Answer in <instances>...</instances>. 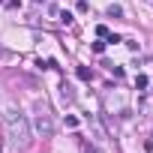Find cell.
I'll return each mask as SVG.
<instances>
[{
  "mask_svg": "<svg viewBox=\"0 0 153 153\" xmlns=\"http://www.w3.org/2000/svg\"><path fill=\"white\" fill-rule=\"evenodd\" d=\"M6 138H9V144H12L15 150H24V147L30 144V123H27V117H24L21 111H15V108L6 111Z\"/></svg>",
  "mask_w": 153,
  "mask_h": 153,
  "instance_id": "6da1fadb",
  "label": "cell"
},
{
  "mask_svg": "<svg viewBox=\"0 0 153 153\" xmlns=\"http://www.w3.org/2000/svg\"><path fill=\"white\" fill-rule=\"evenodd\" d=\"M33 129H36V135H39V138H51V135H54V120H51V114H48V108H45V105L36 111Z\"/></svg>",
  "mask_w": 153,
  "mask_h": 153,
  "instance_id": "7a4b0ae2",
  "label": "cell"
},
{
  "mask_svg": "<svg viewBox=\"0 0 153 153\" xmlns=\"http://www.w3.org/2000/svg\"><path fill=\"white\" fill-rule=\"evenodd\" d=\"M60 96H63V102H75V90H72V84H63Z\"/></svg>",
  "mask_w": 153,
  "mask_h": 153,
  "instance_id": "3957f363",
  "label": "cell"
},
{
  "mask_svg": "<svg viewBox=\"0 0 153 153\" xmlns=\"http://www.w3.org/2000/svg\"><path fill=\"white\" fill-rule=\"evenodd\" d=\"M150 87V78H147V75H138V78H135V90H147Z\"/></svg>",
  "mask_w": 153,
  "mask_h": 153,
  "instance_id": "277c9868",
  "label": "cell"
},
{
  "mask_svg": "<svg viewBox=\"0 0 153 153\" xmlns=\"http://www.w3.org/2000/svg\"><path fill=\"white\" fill-rule=\"evenodd\" d=\"M78 78H81V81H90V78H93V72H90L87 66H78Z\"/></svg>",
  "mask_w": 153,
  "mask_h": 153,
  "instance_id": "5b68a950",
  "label": "cell"
},
{
  "mask_svg": "<svg viewBox=\"0 0 153 153\" xmlns=\"http://www.w3.org/2000/svg\"><path fill=\"white\" fill-rule=\"evenodd\" d=\"M108 15H111V18H120V15H123V9H120L117 3H111V6H108Z\"/></svg>",
  "mask_w": 153,
  "mask_h": 153,
  "instance_id": "8992f818",
  "label": "cell"
},
{
  "mask_svg": "<svg viewBox=\"0 0 153 153\" xmlns=\"http://www.w3.org/2000/svg\"><path fill=\"white\" fill-rule=\"evenodd\" d=\"M108 33H111V30H108V27H105V24H96V36H99V39H105V36H108Z\"/></svg>",
  "mask_w": 153,
  "mask_h": 153,
  "instance_id": "52a82bcc",
  "label": "cell"
},
{
  "mask_svg": "<svg viewBox=\"0 0 153 153\" xmlns=\"http://www.w3.org/2000/svg\"><path fill=\"white\" fill-rule=\"evenodd\" d=\"M0 60H12V51H9V48H3V45H0Z\"/></svg>",
  "mask_w": 153,
  "mask_h": 153,
  "instance_id": "ba28073f",
  "label": "cell"
},
{
  "mask_svg": "<svg viewBox=\"0 0 153 153\" xmlns=\"http://www.w3.org/2000/svg\"><path fill=\"white\" fill-rule=\"evenodd\" d=\"M75 126H78V117L69 114V117H66V129H75Z\"/></svg>",
  "mask_w": 153,
  "mask_h": 153,
  "instance_id": "9c48e42d",
  "label": "cell"
},
{
  "mask_svg": "<svg viewBox=\"0 0 153 153\" xmlns=\"http://www.w3.org/2000/svg\"><path fill=\"white\" fill-rule=\"evenodd\" d=\"M57 15H60V21H63V24H72V12H57Z\"/></svg>",
  "mask_w": 153,
  "mask_h": 153,
  "instance_id": "30bf717a",
  "label": "cell"
},
{
  "mask_svg": "<svg viewBox=\"0 0 153 153\" xmlns=\"http://www.w3.org/2000/svg\"><path fill=\"white\" fill-rule=\"evenodd\" d=\"M33 3H45V0H33Z\"/></svg>",
  "mask_w": 153,
  "mask_h": 153,
  "instance_id": "8fae6325",
  "label": "cell"
},
{
  "mask_svg": "<svg viewBox=\"0 0 153 153\" xmlns=\"http://www.w3.org/2000/svg\"><path fill=\"white\" fill-rule=\"evenodd\" d=\"M0 3H6V0H0Z\"/></svg>",
  "mask_w": 153,
  "mask_h": 153,
  "instance_id": "7c38bea8",
  "label": "cell"
}]
</instances>
